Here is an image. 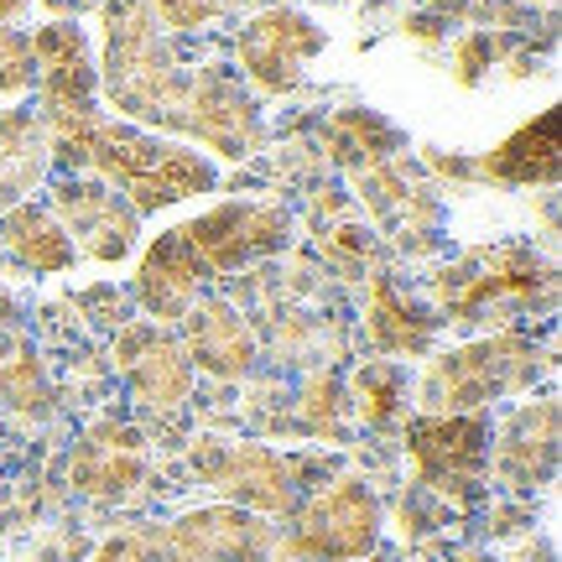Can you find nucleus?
<instances>
[{"label":"nucleus","instance_id":"1","mask_svg":"<svg viewBox=\"0 0 562 562\" xmlns=\"http://www.w3.org/2000/svg\"><path fill=\"white\" fill-rule=\"evenodd\" d=\"M100 100L121 121L178 131L224 161L261 157L266 115L245 79L224 63H188L161 37L140 0H100Z\"/></svg>","mask_w":562,"mask_h":562},{"label":"nucleus","instance_id":"2","mask_svg":"<svg viewBox=\"0 0 562 562\" xmlns=\"http://www.w3.org/2000/svg\"><path fill=\"white\" fill-rule=\"evenodd\" d=\"M432 313L442 328H459V334H521L516 323L558 313V266L516 235L474 245L438 266Z\"/></svg>","mask_w":562,"mask_h":562},{"label":"nucleus","instance_id":"3","mask_svg":"<svg viewBox=\"0 0 562 562\" xmlns=\"http://www.w3.org/2000/svg\"><path fill=\"white\" fill-rule=\"evenodd\" d=\"M53 172H94L136 209V220L220 188V167L199 146L157 136L131 121H104V115L53 151Z\"/></svg>","mask_w":562,"mask_h":562},{"label":"nucleus","instance_id":"4","mask_svg":"<svg viewBox=\"0 0 562 562\" xmlns=\"http://www.w3.org/2000/svg\"><path fill=\"white\" fill-rule=\"evenodd\" d=\"M558 370L552 344H537V334H480V339L442 349L427 360L417 381L422 412H490L516 391H537Z\"/></svg>","mask_w":562,"mask_h":562},{"label":"nucleus","instance_id":"5","mask_svg":"<svg viewBox=\"0 0 562 562\" xmlns=\"http://www.w3.org/2000/svg\"><path fill=\"white\" fill-rule=\"evenodd\" d=\"M490 412H417L402 422V448L412 484L448 510H474L490 501Z\"/></svg>","mask_w":562,"mask_h":562},{"label":"nucleus","instance_id":"6","mask_svg":"<svg viewBox=\"0 0 562 562\" xmlns=\"http://www.w3.org/2000/svg\"><path fill=\"white\" fill-rule=\"evenodd\" d=\"M32 63H37V115L47 146L58 151L100 121V63L79 21H47L32 26Z\"/></svg>","mask_w":562,"mask_h":562},{"label":"nucleus","instance_id":"7","mask_svg":"<svg viewBox=\"0 0 562 562\" xmlns=\"http://www.w3.org/2000/svg\"><path fill=\"white\" fill-rule=\"evenodd\" d=\"M385 531V505L355 474L318 484L313 495H302L292 510V531H286V552L297 562H364L381 547Z\"/></svg>","mask_w":562,"mask_h":562},{"label":"nucleus","instance_id":"8","mask_svg":"<svg viewBox=\"0 0 562 562\" xmlns=\"http://www.w3.org/2000/svg\"><path fill=\"white\" fill-rule=\"evenodd\" d=\"M193 474H199L224 505H240L256 516H292L302 501L297 463L266 442L203 438L193 442Z\"/></svg>","mask_w":562,"mask_h":562},{"label":"nucleus","instance_id":"9","mask_svg":"<svg viewBox=\"0 0 562 562\" xmlns=\"http://www.w3.org/2000/svg\"><path fill=\"white\" fill-rule=\"evenodd\" d=\"M47 214L63 224V235L83 261L115 266L136 256L140 245L136 209L94 172H47Z\"/></svg>","mask_w":562,"mask_h":562},{"label":"nucleus","instance_id":"10","mask_svg":"<svg viewBox=\"0 0 562 562\" xmlns=\"http://www.w3.org/2000/svg\"><path fill=\"white\" fill-rule=\"evenodd\" d=\"M328 53V26L292 5H271L250 16L235 37V68L256 94H292L307 79V63Z\"/></svg>","mask_w":562,"mask_h":562},{"label":"nucleus","instance_id":"11","mask_svg":"<svg viewBox=\"0 0 562 562\" xmlns=\"http://www.w3.org/2000/svg\"><path fill=\"white\" fill-rule=\"evenodd\" d=\"M188 245L199 250V261L214 277L245 271V266L266 261L292 245V214L281 203H256V199H235V203H214L209 214L178 224Z\"/></svg>","mask_w":562,"mask_h":562},{"label":"nucleus","instance_id":"12","mask_svg":"<svg viewBox=\"0 0 562 562\" xmlns=\"http://www.w3.org/2000/svg\"><path fill=\"white\" fill-rule=\"evenodd\" d=\"M490 474L505 495L531 501L547 495L558 480V396L531 391L516 412H505L501 427L490 432Z\"/></svg>","mask_w":562,"mask_h":562},{"label":"nucleus","instance_id":"13","mask_svg":"<svg viewBox=\"0 0 562 562\" xmlns=\"http://www.w3.org/2000/svg\"><path fill=\"white\" fill-rule=\"evenodd\" d=\"M115 370H121L131 402L146 412H182L193 396V364L182 355L178 334L151 318L115 328Z\"/></svg>","mask_w":562,"mask_h":562},{"label":"nucleus","instance_id":"14","mask_svg":"<svg viewBox=\"0 0 562 562\" xmlns=\"http://www.w3.org/2000/svg\"><path fill=\"white\" fill-rule=\"evenodd\" d=\"M167 562H266L277 552V531L266 516L240 505H199L161 531Z\"/></svg>","mask_w":562,"mask_h":562},{"label":"nucleus","instance_id":"15","mask_svg":"<svg viewBox=\"0 0 562 562\" xmlns=\"http://www.w3.org/2000/svg\"><path fill=\"white\" fill-rule=\"evenodd\" d=\"M182 355L193 370L214 375V381H245L256 360H261V344H256V328L235 302L224 297H199L188 313H182Z\"/></svg>","mask_w":562,"mask_h":562},{"label":"nucleus","instance_id":"16","mask_svg":"<svg viewBox=\"0 0 562 562\" xmlns=\"http://www.w3.org/2000/svg\"><path fill=\"white\" fill-rule=\"evenodd\" d=\"M209 281H214V271L199 261L188 235L161 229L136 266V302L146 307V318L167 328V323H182V313L199 297H209Z\"/></svg>","mask_w":562,"mask_h":562},{"label":"nucleus","instance_id":"17","mask_svg":"<svg viewBox=\"0 0 562 562\" xmlns=\"http://www.w3.org/2000/svg\"><path fill=\"white\" fill-rule=\"evenodd\" d=\"M68 480L89 501H125L146 480V438L131 422L100 417L94 427H83V438L74 442Z\"/></svg>","mask_w":562,"mask_h":562},{"label":"nucleus","instance_id":"18","mask_svg":"<svg viewBox=\"0 0 562 562\" xmlns=\"http://www.w3.org/2000/svg\"><path fill=\"white\" fill-rule=\"evenodd\" d=\"M364 334L375 344V355H396V360H427L438 344L442 323L432 302H422L402 277H370V297H364Z\"/></svg>","mask_w":562,"mask_h":562},{"label":"nucleus","instance_id":"19","mask_svg":"<svg viewBox=\"0 0 562 562\" xmlns=\"http://www.w3.org/2000/svg\"><path fill=\"white\" fill-rule=\"evenodd\" d=\"M558 151H562V115L558 104H547L542 115H531L526 125H516L510 136L474 161V178H495L510 188H552L558 182Z\"/></svg>","mask_w":562,"mask_h":562},{"label":"nucleus","instance_id":"20","mask_svg":"<svg viewBox=\"0 0 562 562\" xmlns=\"http://www.w3.org/2000/svg\"><path fill=\"white\" fill-rule=\"evenodd\" d=\"M0 261H11L26 277H68L79 266V250L47 214V203L21 199L0 214Z\"/></svg>","mask_w":562,"mask_h":562},{"label":"nucleus","instance_id":"21","mask_svg":"<svg viewBox=\"0 0 562 562\" xmlns=\"http://www.w3.org/2000/svg\"><path fill=\"white\" fill-rule=\"evenodd\" d=\"M53 172V146H47V131L32 110H0V214L21 203L37 182H47Z\"/></svg>","mask_w":562,"mask_h":562},{"label":"nucleus","instance_id":"22","mask_svg":"<svg viewBox=\"0 0 562 562\" xmlns=\"http://www.w3.org/2000/svg\"><path fill=\"white\" fill-rule=\"evenodd\" d=\"M349 417H360L370 432H396L412 417V375L402 360H364L349 375Z\"/></svg>","mask_w":562,"mask_h":562},{"label":"nucleus","instance_id":"23","mask_svg":"<svg viewBox=\"0 0 562 562\" xmlns=\"http://www.w3.org/2000/svg\"><path fill=\"white\" fill-rule=\"evenodd\" d=\"M328 146H334V157L349 167V172H364V167H375V161H391L406 151V136L396 125L375 115V110H339L334 121H328Z\"/></svg>","mask_w":562,"mask_h":562},{"label":"nucleus","instance_id":"24","mask_svg":"<svg viewBox=\"0 0 562 562\" xmlns=\"http://www.w3.org/2000/svg\"><path fill=\"white\" fill-rule=\"evenodd\" d=\"M0 406L26 422L53 417V385L42 370V355L26 339H0Z\"/></svg>","mask_w":562,"mask_h":562},{"label":"nucleus","instance_id":"25","mask_svg":"<svg viewBox=\"0 0 562 562\" xmlns=\"http://www.w3.org/2000/svg\"><path fill=\"white\" fill-rule=\"evenodd\" d=\"M297 417H302V432H313V438H323V442H349V396H344V385L334 381L328 370L302 385Z\"/></svg>","mask_w":562,"mask_h":562},{"label":"nucleus","instance_id":"26","mask_svg":"<svg viewBox=\"0 0 562 562\" xmlns=\"http://www.w3.org/2000/svg\"><path fill=\"white\" fill-rule=\"evenodd\" d=\"M37 83V63H32V32L21 26H0V100L16 104L32 94Z\"/></svg>","mask_w":562,"mask_h":562},{"label":"nucleus","instance_id":"27","mask_svg":"<svg viewBox=\"0 0 562 562\" xmlns=\"http://www.w3.org/2000/svg\"><path fill=\"white\" fill-rule=\"evenodd\" d=\"M157 26H172V32H209L214 21L229 11V0H140Z\"/></svg>","mask_w":562,"mask_h":562},{"label":"nucleus","instance_id":"28","mask_svg":"<svg viewBox=\"0 0 562 562\" xmlns=\"http://www.w3.org/2000/svg\"><path fill=\"white\" fill-rule=\"evenodd\" d=\"M89 562H167V547H161V531H140V526H131V531L104 537Z\"/></svg>","mask_w":562,"mask_h":562},{"label":"nucleus","instance_id":"29","mask_svg":"<svg viewBox=\"0 0 562 562\" xmlns=\"http://www.w3.org/2000/svg\"><path fill=\"white\" fill-rule=\"evenodd\" d=\"M79 307L89 313V323H100L104 334H115V328L131 323V302H125L121 286H89L79 297Z\"/></svg>","mask_w":562,"mask_h":562},{"label":"nucleus","instance_id":"30","mask_svg":"<svg viewBox=\"0 0 562 562\" xmlns=\"http://www.w3.org/2000/svg\"><path fill=\"white\" fill-rule=\"evenodd\" d=\"M495 53H501V42L490 37V32H469V37L459 42V83L474 89V83L495 68Z\"/></svg>","mask_w":562,"mask_h":562},{"label":"nucleus","instance_id":"31","mask_svg":"<svg viewBox=\"0 0 562 562\" xmlns=\"http://www.w3.org/2000/svg\"><path fill=\"white\" fill-rule=\"evenodd\" d=\"M516 562H558V547H552V537H531V542L516 552Z\"/></svg>","mask_w":562,"mask_h":562},{"label":"nucleus","instance_id":"32","mask_svg":"<svg viewBox=\"0 0 562 562\" xmlns=\"http://www.w3.org/2000/svg\"><path fill=\"white\" fill-rule=\"evenodd\" d=\"M16 318H21V302L11 297V292H0V339L16 328Z\"/></svg>","mask_w":562,"mask_h":562},{"label":"nucleus","instance_id":"33","mask_svg":"<svg viewBox=\"0 0 562 562\" xmlns=\"http://www.w3.org/2000/svg\"><path fill=\"white\" fill-rule=\"evenodd\" d=\"M26 11H32V0H0V26H16Z\"/></svg>","mask_w":562,"mask_h":562},{"label":"nucleus","instance_id":"34","mask_svg":"<svg viewBox=\"0 0 562 562\" xmlns=\"http://www.w3.org/2000/svg\"><path fill=\"white\" fill-rule=\"evenodd\" d=\"M42 562H58V558H42Z\"/></svg>","mask_w":562,"mask_h":562},{"label":"nucleus","instance_id":"35","mask_svg":"<svg viewBox=\"0 0 562 562\" xmlns=\"http://www.w3.org/2000/svg\"><path fill=\"white\" fill-rule=\"evenodd\" d=\"M0 266H5V261H0Z\"/></svg>","mask_w":562,"mask_h":562}]
</instances>
